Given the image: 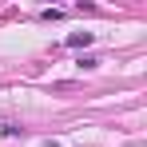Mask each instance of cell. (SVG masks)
I'll list each match as a JSON object with an SVG mask.
<instances>
[{
	"instance_id": "6da1fadb",
	"label": "cell",
	"mask_w": 147,
	"mask_h": 147,
	"mask_svg": "<svg viewBox=\"0 0 147 147\" xmlns=\"http://www.w3.org/2000/svg\"><path fill=\"white\" fill-rule=\"evenodd\" d=\"M92 40H96L92 32H72V36H68V48H88Z\"/></svg>"
}]
</instances>
